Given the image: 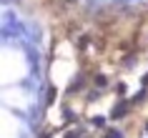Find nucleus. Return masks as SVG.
Listing matches in <instances>:
<instances>
[{
  "instance_id": "nucleus-1",
  "label": "nucleus",
  "mask_w": 148,
  "mask_h": 138,
  "mask_svg": "<svg viewBox=\"0 0 148 138\" xmlns=\"http://www.w3.org/2000/svg\"><path fill=\"white\" fill-rule=\"evenodd\" d=\"M10 33H13V38H18L20 35V23H18L15 15H10V13H5V18H3V38L8 40Z\"/></svg>"
},
{
  "instance_id": "nucleus-2",
  "label": "nucleus",
  "mask_w": 148,
  "mask_h": 138,
  "mask_svg": "<svg viewBox=\"0 0 148 138\" xmlns=\"http://www.w3.org/2000/svg\"><path fill=\"white\" fill-rule=\"evenodd\" d=\"M116 3H121V5H128V3H138V0H116Z\"/></svg>"
},
{
  "instance_id": "nucleus-3",
  "label": "nucleus",
  "mask_w": 148,
  "mask_h": 138,
  "mask_svg": "<svg viewBox=\"0 0 148 138\" xmlns=\"http://www.w3.org/2000/svg\"><path fill=\"white\" fill-rule=\"evenodd\" d=\"M146 130H148V128H146Z\"/></svg>"
}]
</instances>
